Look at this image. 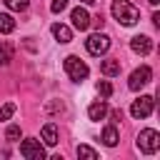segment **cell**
I'll use <instances>...</instances> for the list:
<instances>
[{"label":"cell","mask_w":160,"mask_h":160,"mask_svg":"<svg viewBox=\"0 0 160 160\" xmlns=\"http://www.w3.org/2000/svg\"><path fill=\"white\" fill-rule=\"evenodd\" d=\"M65 8H68V0H52V5H50V10H52L55 15H58V12H62Z\"/></svg>","instance_id":"cell-22"},{"label":"cell","mask_w":160,"mask_h":160,"mask_svg":"<svg viewBox=\"0 0 160 160\" xmlns=\"http://www.w3.org/2000/svg\"><path fill=\"white\" fill-rule=\"evenodd\" d=\"M100 72H102V75H108V78L120 75V60H112V58L102 60V62H100Z\"/></svg>","instance_id":"cell-13"},{"label":"cell","mask_w":160,"mask_h":160,"mask_svg":"<svg viewBox=\"0 0 160 160\" xmlns=\"http://www.w3.org/2000/svg\"><path fill=\"white\" fill-rule=\"evenodd\" d=\"M95 88H98V92H100L102 98H110V95H112V85H110L108 80H100V82H98Z\"/></svg>","instance_id":"cell-20"},{"label":"cell","mask_w":160,"mask_h":160,"mask_svg":"<svg viewBox=\"0 0 160 160\" xmlns=\"http://www.w3.org/2000/svg\"><path fill=\"white\" fill-rule=\"evenodd\" d=\"M108 112H110V108H108V102H105V100L92 102V105L88 108V118H90V120H95V122H100V120H102Z\"/></svg>","instance_id":"cell-11"},{"label":"cell","mask_w":160,"mask_h":160,"mask_svg":"<svg viewBox=\"0 0 160 160\" xmlns=\"http://www.w3.org/2000/svg\"><path fill=\"white\" fill-rule=\"evenodd\" d=\"M118 128L115 125H105V130H102V142L108 145V148H115L118 145Z\"/></svg>","instance_id":"cell-14"},{"label":"cell","mask_w":160,"mask_h":160,"mask_svg":"<svg viewBox=\"0 0 160 160\" xmlns=\"http://www.w3.org/2000/svg\"><path fill=\"white\" fill-rule=\"evenodd\" d=\"M152 110H155V98H150V95H140V98L130 105V115H132V118H138V120L148 118Z\"/></svg>","instance_id":"cell-6"},{"label":"cell","mask_w":160,"mask_h":160,"mask_svg":"<svg viewBox=\"0 0 160 160\" xmlns=\"http://www.w3.org/2000/svg\"><path fill=\"white\" fill-rule=\"evenodd\" d=\"M20 155L25 160H45V148L40 145V140L35 138H25L20 142Z\"/></svg>","instance_id":"cell-5"},{"label":"cell","mask_w":160,"mask_h":160,"mask_svg":"<svg viewBox=\"0 0 160 160\" xmlns=\"http://www.w3.org/2000/svg\"><path fill=\"white\" fill-rule=\"evenodd\" d=\"M12 115H15V102H5L0 108V120H10Z\"/></svg>","instance_id":"cell-19"},{"label":"cell","mask_w":160,"mask_h":160,"mask_svg":"<svg viewBox=\"0 0 160 160\" xmlns=\"http://www.w3.org/2000/svg\"><path fill=\"white\" fill-rule=\"evenodd\" d=\"M130 48H132V52H138V55H148V52L152 50V40H150L148 35H135V38L130 40Z\"/></svg>","instance_id":"cell-9"},{"label":"cell","mask_w":160,"mask_h":160,"mask_svg":"<svg viewBox=\"0 0 160 160\" xmlns=\"http://www.w3.org/2000/svg\"><path fill=\"white\" fill-rule=\"evenodd\" d=\"M158 148H160V135H158V130H152V128L140 130V135H138V150L145 152V155H152V152H158Z\"/></svg>","instance_id":"cell-2"},{"label":"cell","mask_w":160,"mask_h":160,"mask_svg":"<svg viewBox=\"0 0 160 160\" xmlns=\"http://www.w3.org/2000/svg\"><path fill=\"white\" fill-rule=\"evenodd\" d=\"M5 138H8L10 142H15V140L20 138V125H10V128L5 130Z\"/></svg>","instance_id":"cell-21"},{"label":"cell","mask_w":160,"mask_h":160,"mask_svg":"<svg viewBox=\"0 0 160 160\" xmlns=\"http://www.w3.org/2000/svg\"><path fill=\"white\" fill-rule=\"evenodd\" d=\"M148 2H150L152 8H158V2H160V0H148Z\"/></svg>","instance_id":"cell-24"},{"label":"cell","mask_w":160,"mask_h":160,"mask_svg":"<svg viewBox=\"0 0 160 160\" xmlns=\"http://www.w3.org/2000/svg\"><path fill=\"white\" fill-rule=\"evenodd\" d=\"M65 72H68V78H70L72 82H82L90 70H88V65H85L78 55H68V58H65Z\"/></svg>","instance_id":"cell-3"},{"label":"cell","mask_w":160,"mask_h":160,"mask_svg":"<svg viewBox=\"0 0 160 160\" xmlns=\"http://www.w3.org/2000/svg\"><path fill=\"white\" fill-rule=\"evenodd\" d=\"M40 138H42V142H45L48 148H55V145H58V140H60V135H58V125H55V122H48V125H42V130H40Z\"/></svg>","instance_id":"cell-10"},{"label":"cell","mask_w":160,"mask_h":160,"mask_svg":"<svg viewBox=\"0 0 160 160\" xmlns=\"http://www.w3.org/2000/svg\"><path fill=\"white\" fill-rule=\"evenodd\" d=\"M12 52H15L12 42H0V68L10 65V60H12Z\"/></svg>","instance_id":"cell-15"},{"label":"cell","mask_w":160,"mask_h":160,"mask_svg":"<svg viewBox=\"0 0 160 160\" xmlns=\"http://www.w3.org/2000/svg\"><path fill=\"white\" fill-rule=\"evenodd\" d=\"M152 22H155V28H160V12H155V15H152Z\"/></svg>","instance_id":"cell-23"},{"label":"cell","mask_w":160,"mask_h":160,"mask_svg":"<svg viewBox=\"0 0 160 160\" xmlns=\"http://www.w3.org/2000/svg\"><path fill=\"white\" fill-rule=\"evenodd\" d=\"M80 2H88V5H92V2H98V0H80Z\"/></svg>","instance_id":"cell-25"},{"label":"cell","mask_w":160,"mask_h":160,"mask_svg":"<svg viewBox=\"0 0 160 160\" xmlns=\"http://www.w3.org/2000/svg\"><path fill=\"white\" fill-rule=\"evenodd\" d=\"M50 30H52V35H55L58 42H70V40H72V30H70L68 25H62V22H55Z\"/></svg>","instance_id":"cell-12"},{"label":"cell","mask_w":160,"mask_h":160,"mask_svg":"<svg viewBox=\"0 0 160 160\" xmlns=\"http://www.w3.org/2000/svg\"><path fill=\"white\" fill-rule=\"evenodd\" d=\"M78 158H88V160H98V150H92L90 145H78Z\"/></svg>","instance_id":"cell-17"},{"label":"cell","mask_w":160,"mask_h":160,"mask_svg":"<svg viewBox=\"0 0 160 160\" xmlns=\"http://www.w3.org/2000/svg\"><path fill=\"white\" fill-rule=\"evenodd\" d=\"M110 12H112V18H115L120 25H125V28H130V25H135V22L140 20V10H138L130 0H112Z\"/></svg>","instance_id":"cell-1"},{"label":"cell","mask_w":160,"mask_h":160,"mask_svg":"<svg viewBox=\"0 0 160 160\" xmlns=\"http://www.w3.org/2000/svg\"><path fill=\"white\" fill-rule=\"evenodd\" d=\"M12 30H15V20H12V15L0 12V32L8 35V32H12Z\"/></svg>","instance_id":"cell-16"},{"label":"cell","mask_w":160,"mask_h":160,"mask_svg":"<svg viewBox=\"0 0 160 160\" xmlns=\"http://www.w3.org/2000/svg\"><path fill=\"white\" fill-rule=\"evenodd\" d=\"M150 78H152V70H150L148 65H140L138 70H132V75H130V80H128V88L138 92L140 88H145V85L150 82Z\"/></svg>","instance_id":"cell-7"},{"label":"cell","mask_w":160,"mask_h":160,"mask_svg":"<svg viewBox=\"0 0 160 160\" xmlns=\"http://www.w3.org/2000/svg\"><path fill=\"white\" fill-rule=\"evenodd\" d=\"M12 12H22V10H28V5H30V0H2Z\"/></svg>","instance_id":"cell-18"},{"label":"cell","mask_w":160,"mask_h":160,"mask_svg":"<svg viewBox=\"0 0 160 160\" xmlns=\"http://www.w3.org/2000/svg\"><path fill=\"white\" fill-rule=\"evenodd\" d=\"M70 20H72V25H75L78 30H88V28H90V12H88L85 8H75V10L70 12Z\"/></svg>","instance_id":"cell-8"},{"label":"cell","mask_w":160,"mask_h":160,"mask_svg":"<svg viewBox=\"0 0 160 160\" xmlns=\"http://www.w3.org/2000/svg\"><path fill=\"white\" fill-rule=\"evenodd\" d=\"M85 48H88V52H90V55L100 58V55H105V52H108V48H110V38H108L105 32H92V35L85 40Z\"/></svg>","instance_id":"cell-4"}]
</instances>
